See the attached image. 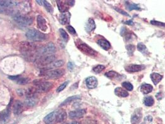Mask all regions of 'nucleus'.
Instances as JSON below:
<instances>
[{
    "mask_svg": "<svg viewBox=\"0 0 165 124\" xmlns=\"http://www.w3.org/2000/svg\"><path fill=\"white\" fill-rule=\"evenodd\" d=\"M10 105L8 108H7L5 111L0 112V123H4L8 120L10 115Z\"/></svg>",
    "mask_w": 165,
    "mask_h": 124,
    "instance_id": "nucleus-18",
    "label": "nucleus"
},
{
    "mask_svg": "<svg viewBox=\"0 0 165 124\" xmlns=\"http://www.w3.org/2000/svg\"><path fill=\"white\" fill-rule=\"evenodd\" d=\"M66 2L67 1H56L58 8L62 13L68 12V11L69 6L68 5V4Z\"/></svg>",
    "mask_w": 165,
    "mask_h": 124,
    "instance_id": "nucleus-24",
    "label": "nucleus"
},
{
    "mask_svg": "<svg viewBox=\"0 0 165 124\" xmlns=\"http://www.w3.org/2000/svg\"><path fill=\"white\" fill-rule=\"evenodd\" d=\"M150 23L152 24L158 26V27H165V24L162 23V22L157 21H150Z\"/></svg>",
    "mask_w": 165,
    "mask_h": 124,
    "instance_id": "nucleus-42",
    "label": "nucleus"
},
{
    "mask_svg": "<svg viewBox=\"0 0 165 124\" xmlns=\"http://www.w3.org/2000/svg\"><path fill=\"white\" fill-rule=\"evenodd\" d=\"M56 49L54 43L52 42H49L43 47L39 48L37 52L39 54H41L43 56L51 55L56 52Z\"/></svg>",
    "mask_w": 165,
    "mask_h": 124,
    "instance_id": "nucleus-6",
    "label": "nucleus"
},
{
    "mask_svg": "<svg viewBox=\"0 0 165 124\" xmlns=\"http://www.w3.org/2000/svg\"><path fill=\"white\" fill-rule=\"evenodd\" d=\"M67 30L68 31V32L72 35H76V32L75 31V29H74V27H73L71 26H67Z\"/></svg>",
    "mask_w": 165,
    "mask_h": 124,
    "instance_id": "nucleus-43",
    "label": "nucleus"
},
{
    "mask_svg": "<svg viewBox=\"0 0 165 124\" xmlns=\"http://www.w3.org/2000/svg\"><path fill=\"white\" fill-rule=\"evenodd\" d=\"M33 84L35 86V87L39 92H47L53 87V84L51 82L45 81L42 79L34 80Z\"/></svg>",
    "mask_w": 165,
    "mask_h": 124,
    "instance_id": "nucleus-3",
    "label": "nucleus"
},
{
    "mask_svg": "<svg viewBox=\"0 0 165 124\" xmlns=\"http://www.w3.org/2000/svg\"><path fill=\"white\" fill-rule=\"evenodd\" d=\"M59 32H60V34L61 35L62 38L63 39V40L65 42H67L69 39V36L67 34V32H66V31L64 30L63 29H59Z\"/></svg>",
    "mask_w": 165,
    "mask_h": 124,
    "instance_id": "nucleus-36",
    "label": "nucleus"
},
{
    "mask_svg": "<svg viewBox=\"0 0 165 124\" xmlns=\"http://www.w3.org/2000/svg\"><path fill=\"white\" fill-rule=\"evenodd\" d=\"M125 23L128 24V25H131V26H132L133 24V21H126L125 22Z\"/></svg>",
    "mask_w": 165,
    "mask_h": 124,
    "instance_id": "nucleus-47",
    "label": "nucleus"
},
{
    "mask_svg": "<svg viewBox=\"0 0 165 124\" xmlns=\"http://www.w3.org/2000/svg\"><path fill=\"white\" fill-rule=\"evenodd\" d=\"M56 112H57V111H54V112H52L50 114H48V115H47L44 119V122L47 124H51L54 122L56 121Z\"/></svg>",
    "mask_w": 165,
    "mask_h": 124,
    "instance_id": "nucleus-19",
    "label": "nucleus"
},
{
    "mask_svg": "<svg viewBox=\"0 0 165 124\" xmlns=\"http://www.w3.org/2000/svg\"><path fill=\"white\" fill-rule=\"evenodd\" d=\"M24 104L22 102L17 100L14 102L13 105V112L15 115H19L24 111Z\"/></svg>",
    "mask_w": 165,
    "mask_h": 124,
    "instance_id": "nucleus-12",
    "label": "nucleus"
},
{
    "mask_svg": "<svg viewBox=\"0 0 165 124\" xmlns=\"http://www.w3.org/2000/svg\"><path fill=\"white\" fill-rule=\"evenodd\" d=\"M126 49L127 50V52H128V54L129 55H133L134 52H135V46L133 45H132V44H129V45H126Z\"/></svg>",
    "mask_w": 165,
    "mask_h": 124,
    "instance_id": "nucleus-39",
    "label": "nucleus"
},
{
    "mask_svg": "<svg viewBox=\"0 0 165 124\" xmlns=\"http://www.w3.org/2000/svg\"><path fill=\"white\" fill-rule=\"evenodd\" d=\"M115 10H116L117 11H118L119 13H121L122 14H123V15L124 16H130V15H129L128 14H127V12H125L123 10H120L119 8H115Z\"/></svg>",
    "mask_w": 165,
    "mask_h": 124,
    "instance_id": "nucleus-44",
    "label": "nucleus"
},
{
    "mask_svg": "<svg viewBox=\"0 0 165 124\" xmlns=\"http://www.w3.org/2000/svg\"><path fill=\"white\" fill-rule=\"evenodd\" d=\"M25 103L27 106L34 107L37 103V98H28L26 100Z\"/></svg>",
    "mask_w": 165,
    "mask_h": 124,
    "instance_id": "nucleus-34",
    "label": "nucleus"
},
{
    "mask_svg": "<svg viewBox=\"0 0 165 124\" xmlns=\"http://www.w3.org/2000/svg\"><path fill=\"white\" fill-rule=\"evenodd\" d=\"M150 78H151L152 81L155 85H157L163 79V76L157 73H153L150 75Z\"/></svg>",
    "mask_w": 165,
    "mask_h": 124,
    "instance_id": "nucleus-26",
    "label": "nucleus"
},
{
    "mask_svg": "<svg viewBox=\"0 0 165 124\" xmlns=\"http://www.w3.org/2000/svg\"><path fill=\"white\" fill-rule=\"evenodd\" d=\"M141 124H145L144 123H141Z\"/></svg>",
    "mask_w": 165,
    "mask_h": 124,
    "instance_id": "nucleus-50",
    "label": "nucleus"
},
{
    "mask_svg": "<svg viewBox=\"0 0 165 124\" xmlns=\"http://www.w3.org/2000/svg\"><path fill=\"white\" fill-rule=\"evenodd\" d=\"M120 34L122 36H123L124 38H125L126 40H130L131 38V32L129 31L127 29L123 27L121 29Z\"/></svg>",
    "mask_w": 165,
    "mask_h": 124,
    "instance_id": "nucleus-31",
    "label": "nucleus"
},
{
    "mask_svg": "<svg viewBox=\"0 0 165 124\" xmlns=\"http://www.w3.org/2000/svg\"><path fill=\"white\" fill-rule=\"evenodd\" d=\"M56 60V56L54 55L42 56L35 60V64L40 67H46L47 65L54 62Z\"/></svg>",
    "mask_w": 165,
    "mask_h": 124,
    "instance_id": "nucleus-4",
    "label": "nucleus"
},
{
    "mask_svg": "<svg viewBox=\"0 0 165 124\" xmlns=\"http://www.w3.org/2000/svg\"><path fill=\"white\" fill-rule=\"evenodd\" d=\"M26 37L33 42H41L47 39L46 34L40 32L36 29H29L26 33Z\"/></svg>",
    "mask_w": 165,
    "mask_h": 124,
    "instance_id": "nucleus-2",
    "label": "nucleus"
},
{
    "mask_svg": "<svg viewBox=\"0 0 165 124\" xmlns=\"http://www.w3.org/2000/svg\"><path fill=\"white\" fill-rule=\"evenodd\" d=\"M19 50L26 57L31 60L34 57H36V54L38 53V47L32 42H21L19 43Z\"/></svg>",
    "mask_w": 165,
    "mask_h": 124,
    "instance_id": "nucleus-1",
    "label": "nucleus"
},
{
    "mask_svg": "<svg viewBox=\"0 0 165 124\" xmlns=\"http://www.w3.org/2000/svg\"><path fill=\"white\" fill-rule=\"evenodd\" d=\"M68 82L69 81H66V82H65V83H63V84H62L58 88L56 89V92H61V91H62L63 90H64L66 88V87L67 86V85H68Z\"/></svg>",
    "mask_w": 165,
    "mask_h": 124,
    "instance_id": "nucleus-41",
    "label": "nucleus"
},
{
    "mask_svg": "<svg viewBox=\"0 0 165 124\" xmlns=\"http://www.w3.org/2000/svg\"><path fill=\"white\" fill-rule=\"evenodd\" d=\"M71 18V14L68 11L64 13H62L59 16V21L60 23L63 25H65L70 23Z\"/></svg>",
    "mask_w": 165,
    "mask_h": 124,
    "instance_id": "nucleus-17",
    "label": "nucleus"
},
{
    "mask_svg": "<svg viewBox=\"0 0 165 124\" xmlns=\"http://www.w3.org/2000/svg\"><path fill=\"white\" fill-rule=\"evenodd\" d=\"M145 68V66L140 65H135V64H131L128 65L127 66L125 67V71H127L128 73H135L138 72L140 71H142Z\"/></svg>",
    "mask_w": 165,
    "mask_h": 124,
    "instance_id": "nucleus-13",
    "label": "nucleus"
},
{
    "mask_svg": "<svg viewBox=\"0 0 165 124\" xmlns=\"http://www.w3.org/2000/svg\"><path fill=\"white\" fill-rule=\"evenodd\" d=\"M37 27L43 32L47 31L48 27L47 25V21L41 15H39L37 17Z\"/></svg>",
    "mask_w": 165,
    "mask_h": 124,
    "instance_id": "nucleus-10",
    "label": "nucleus"
},
{
    "mask_svg": "<svg viewBox=\"0 0 165 124\" xmlns=\"http://www.w3.org/2000/svg\"><path fill=\"white\" fill-rule=\"evenodd\" d=\"M106 77L110 79H113V78H116L117 77H120V75L117 72L114 71H109L108 72H107L104 75Z\"/></svg>",
    "mask_w": 165,
    "mask_h": 124,
    "instance_id": "nucleus-32",
    "label": "nucleus"
},
{
    "mask_svg": "<svg viewBox=\"0 0 165 124\" xmlns=\"http://www.w3.org/2000/svg\"><path fill=\"white\" fill-rule=\"evenodd\" d=\"M67 118V114L65 111H57L56 116V122L58 123L63 122L65 121Z\"/></svg>",
    "mask_w": 165,
    "mask_h": 124,
    "instance_id": "nucleus-21",
    "label": "nucleus"
},
{
    "mask_svg": "<svg viewBox=\"0 0 165 124\" xmlns=\"http://www.w3.org/2000/svg\"><path fill=\"white\" fill-rule=\"evenodd\" d=\"M14 20L17 23L22 26H30L32 24L33 19L32 18L24 16L22 14H16L14 16Z\"/></svg>",
    "mask_w": 165,
    "mask_h": 124,
    "instance_id": "nucleus-8",
    "label": "nucleus"
},
{
    "mask_svg": "<svg viewBox=\"0 0 165 124\" xmlns=\"http://www.w3.org/2000/svg\"><path fill=\"white\" fill-rule=\"evenodd\" d=\"M76 44L77 48L80 50L81 52H82L86 55L92 56H95L98 54L96 50L92 49L91 47L87 45V43H85L81 41L76 42Z\"/></svg>",
    "mask_w": 165,
    "mask_h": 124,
    "instance_id": "nucleus-5",
    "label": "nucleus"
},
{
    "mask_svg": "<svg viewBox=\"0 0 165 124\" xmlns=\"http://www.w3.org/2000/svg\"><path fill=\"white\" fill-rule=\"evenodd\" d=\"M85 109H78V110L71 111L69 113V117L71 119H77L82 118L86 114Z\"/></svg>",
    "mask_w": 165,
    "mask_h": 124,
    "instance_id": "nucleus-11",
    "label": "nucleus"
},
{
    "mask_svg": "<svg viewBox=\"0 0 165 124\" xmlns=\"http://www.w3.org/2000/svg\"><path fill=\"white\" fill-rule=\"evenodd\" d=\"M36 2H37V3H38L39 4L42 5V3H43V1H39V0H37Z\"/></svg>",
    "mask_w": 165,
    "mask_h": 124,
    "instance_id": "nucleus-48",
    "label": "nucleus"
},
{
    "mask_svg": "<svg viewBox=\"0 0 165 124\" xmlns=\"http://www.w3.org/2000/svg\"><path fill=\"white\" fill-rule=\"evenodd\" d=\"M97 43L100 47L105 50H108L111 47V43H109V42L104 39H100L98 40Z\"/></svg>",
    "mask_w": 165,
    "mask_h": 124,
    "instance_id": "nucleus-23",
    "label": "nucleus"
},
{
    "mask_svg": "<svg viewBox=\"0 0 165 124\" xmlns=\"http://www.w3.org/2000/svg\"><path fill=\"white\" fill-rule=\"evenodd\" d=\"M43 4L44 6V8L45 10L50 13H52L54 11V9L52 6L50 4L48 1H43Z\"/></svg>",
    "mask_w": 165,
    "mask_h": 124,
    "instance_id": "nucleus-37",
    "label": "nucleus"
},
{
    "mask_svg": "<svg viewBox=\"0 0 165 124\" xmlns=\"http://www.w3.org/2000/svg\"><path fill=\"white\" fill-rule=\"evenodd\" d=\"M39 92L37 91V89L35 87H30L29 88L26 92V96L27 97V99L28 98H37V93Z\"/></svg>",
    "mask_w": 165,
    "mask_h": 124,
    "instance_id": "nucleus-22",
    "label": "nucleus"
},
{
    "mask_svg": "<svg viewBox=\"0 0 165 124\" xmlns=\"http://www.w3.org/2000/svg\"><path fill=\"white\" fill-rule=\"evenodd\" d=\"M68 68L69 70H72L73 68V63H71V62H69L68 63Z\"/></svg>",
    "mask_w": 165,
    "mask_h": 124,
    "instance_id": "nucleus-45",
    "label": "nucleus"
},
{
    "mask_svg": "<svg viewBox=\"0 0 165 124\" xmlns=\"http://www.w3.org/2000/svg\"><path fill=\"white\" fill-rule=\"evenodd\" d=\"M64 65V61L62 60H57V61H54V62L51 63V64H49L46 67L44 68V70H55V68H58L59 67H62Z\"/></svg>",
    "mask_w": 165,
    "mask_h": 124,
    "instance_id": "nucleus-16",
    "label": "nucleus"
},
{
    "mask_svg": "<svg viewBox=\"0 0 165 124\" xmlns=\"http://www.w3.org/2000/svg\"><path fill=\"white\" fill-rule=\"evenodd\" d=\"M18 3L12 1H6V0H0V7L1 8H8L12 6H16Z\"/></svg>",
    "mask_w": 165,
    "mask_h": 124,
    "instance_id": "nucleus-29",
    "label": "nucleus"
},
{
    "mask_svg": "<svg viewBox=\"0 0 165 124\" xmlns=\"http://www.w3.org/2000/svg\"><path fill=\"white\" fill-rule=\"evenodd\" d=\"M67 3L68 6H73L75 4V1H67Z\"/></svg>",
    "mask_w": 165,
    "mask_h": 124,
    "instance_id": "nucleus-46",
    "label": "nucleus"
},
{
    "mask_svg": "<svg viewBox=\"0 0 165 124\" xmlns=\"http://www.w3.org/2000/svg\"><path fill=\"white\" fill-rule=\"evenodd\" d=\"M66 124H68V123H66Z\"/></svg>",
    "mask_w": 165,
    "mask_h": 124,
    "instance_id": "nucleus-52",
    "label": "nucleus"
},
{
    "mask_svg": "<svg viewBox=\"0 0 165 124\" xmlns=\"http://www.w3.org/2000/svg\"><path fill=\"white\" fill-rule=\"evenodd\" d=\"M155 101L152 96H147L144 99V104L146 106L151 107L154 104Z\"/></svg>",
    "mask_w": 165,
    "mask_h": 124,
    "instance_id": "nucleus-33",
    "label": "nucleus"
},
{
    "mask_svg": "<svg viewBox=\"0 0 165 124\" xmlns=\"http://www.w3.org/2000/svg\"><path fill=\"white\" fill-rule=\"evenodd\" d=\"M8 78L12 81L20 85H25L28 84L30 82V79L29 78L26 77H22L20 76H10L8 77Z\"/></svg>",
    "mask_w": 165,
    "mask_h": 124,
    "instance_id": "nucleus-9",
    "label": "nucleus"
},
{
    "mask_svg": "<svg viewBox=\"0 0 165 124\" xmlns=\"http://www.w3.org/2000/svg\"><path fill=\"white\" fill-rule=\"evenodd\" d=\"M126 6H127V9L129 11H132V10H140V7H139L137 4L132 3L126 2Z\"/></svg>",
    "mask_w": 165,
    "mask_h": 124,
    "instance_id": "nucleus-35",
    "label": "nucleus"
},
{
    "mask_svg": "<svg viewBox=\"0 0 165 124\" xmlns=\"http://www.w3.org/2000/svg\"><path fill=\"white\" fill-rule=\"evenodd\" d=\"M86 84L89 89H94L97 87L98 81L95 77L89 76L86 79Z\"/></svg>",
    "mask_w": 165,
    "mask_h": 124,
    "instance_id": "nucleus-15",
    "label": "nucleus"
},
{
    "mask_svg": "<svg viewBox=\"0 0 165 124\" xmlns=\"http://www.w3.org/2000/svg\"><path fill=\"white\" fill-rule=\"evenodd\" d=\"M65 74V70L63 69H55L49 70L44 73V76L47 79H55L61 78Z\"/></svg>",
    "mask_w": 165,
    "mask_h": 124,
    "instance_id": "nucleus-7",
    "label": "nucleus"
},
{
    "mask_svg": "<svg viewBox=\"0 0 165 124\" xmlns=\"http://www.w3.org/2000/svg\"><path fill=\"white\" fill-rule=\"evenodd\" d=\"M137 47L138 50L142 54L145 55H147L149 54L148 50L146 45L144 44V43H143L142 42H139L137 44Z\"/></svg>",
    "mask_w": 165,
    "mask_h": 124,
    "instance_id": "nucleus-28",
    "label": "nucleus"
},
{
    "mask_svg": "<svg viewBox=\"0 0 165 124\" xmlns=\"http://www.w3.org/2000/svg\"><path fill=\"white\" fill-rule=\"evenodd\" d=\"M122 87H124L125 90H127V91H132L133 89V85L131 83H129L128 81L123 82L122 83Z\"/></svg>",
    "mask_w": 165,
    "mask_h": 124,
    "instance_id": "nucleus-38",
    "label": "nucleus"
},
{
    "mask_svg": "<svg viewBox=\"0 0 165 124\" xmlns=\"http://www.w3.org/2000/svg\"><path fill=\"white\" fill-rule=\"evenodd\" d=\"M81 99V97L80 96H70V97H68V98H67L65 100L63 103L60 104V106H65V105H67L70 103H71V102H73L75 100H77V99Z\"/></svg>",
    "mask_w": 165,
    "mask_h": 124,
    "instance_id": "nucleus-30",
    "label": "nucleus"
},
{
    "mask_svg": "<svg viewBox=\"0 0 165 124\" xmlns=\"http://www.w3.org/2000/svg\"><path fill=\"white\" fill-rule=\"evenodd\" d=\"M115 94L119 98H126L128 96V93L127 91L122 88L120 87H117L115 89Z\"/></svg>",
    "mask_w": 165,
    "mask_h": 124,
    "instance_id": "nucleus-25",
    "label": "nucleus"
},
{
    "mask_svg": "<svg viewBox=\"0 0 165 124\" xmlns=\"http://www.w3.org/2000/svg\"><path fill=\"white\" fill-rule=\"evenodd\" d=\"M142 117V113L140 109H137L135 111L131 117L132 124H138Z\"/></svg>",
    "mask_w": 165,
    "mask_h": 124,
    "instance_id": "nucleus-14",
    "label": "nucleus"
},
{
    "mask_svg": "<svg viewBox=\"0 0 165 124\" xmlns=\"http://www.w3.org/2000/svg\"><path fill=\"white\" fill-rule=\"evenodd\" d=\"M153 91V86L149 84H143L140 87V91L145 94H148Z\"/></svg>",
    "mask_w": 165,
    "mask_h": 124,
    "instance_id": "nucleus-27",
    "label": "nucleus"
},
{
    "mask_svg": "<svg viewBox=\"0 0 165 124\" xmlns=\"http://www.w3.org/2000/svg\"><path fill=\"white\" fill-rule=\"evenodd\" d=\"M96 28V24L95 21L91 18H89L87 23L85 27V30L88 33H91L95 30Z\"/></svg>",
    "mask_w": 165,
    "mask_h": 124,
    "instance_id": "nucleus-20",
    "label": "nucleus"
},
{
    "mask_svg": "<svg viewBox=\"0 0 165 124\" xmlns=\"http://www.w3.org/2000/svg\"><path fill=\"white\" fill-rule=\"evenodd\" d=\"M105 68H106V67H105V66H104V65H99L93 68L92 70L95 73H99L103 71Z\"/></svg>",
    "mask_w": 165,
    "mask_h": 124,
    "instance_id": "nucleus-40",
    "label": "nucleus"
},
{
    "mask_svg": "<svg viewBox=\"0 0 165 124\" xmlns=\"http://www.w3.org/2000/svg\"><path fill=\"white\" fill-rule=\"evenodd\" d=\"M70 124H80V123H79V122H71Z\"/></svg>",
    "mask_w": 165,
    "mask_h": 124,
    "instance_id": "nucleus-49",
    "label": "nucleus"
},
{
    "mask_svg": "<svg viewBox=\"0 0 165 124\" xmlns=\"http://www.w3.org/2000/svg\"><path fill=\"white\" fill-rule=\"evenodd\" d=\"M12 124H15V123H12Z\"/></svg>",
    "mask_w": 165,
    "mask_h": 124,
    "instance_id": "nucleus-51",
    "label": "nucleus"
}]
</instances>
